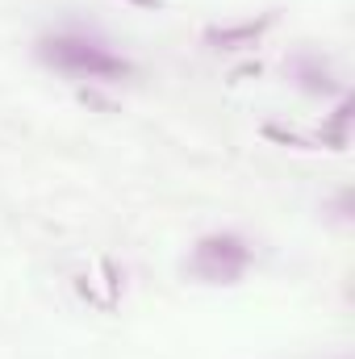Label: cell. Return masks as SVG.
I'll list each match as a JSON object with an SVG mask.
<instances>
[{"mask_svg":"<svg viewBox=\"0 0 355 359\" xmlns=\"http://www.w3.org/2000/svg\"><path fill=\"white\" fill-rule=\"evenodd\" d=\"M267 25H272V17H264V21H243V25H226V29H209L205 38L209 42H217V46H255V38L264 34Z\"/></svg>","mask_w":355,"mask_h":359,"instance_id":"obj_3","label":"cell"},{"mask_svg":"<svg viewBox=\"0 0 355 359\" xmlns=\"http://www.w3.org/2000/svg\"><path fill=\"white\" fill-rule=\"evenodd\" d=\"M38 55L51 67H59L67 76H80V80H126L134 72L130 59L113 55L109 46H100L92 38H80V34H55V38L42 42Z\"/></svg>","mask_w":355,"mask_h":359,"instance_id":"obj_1","label":"cell"},{"mask_svg":"<svg viewBox=\"0 0 355 359\" xmlns=\"http://www.w3.org/2000/svg\"><path fill=\"white\" fill-rule=\"evenodd\" d=\"M134 4H155V0H134Z\"/></svg>","mask_w":355,"mask_h":359,"instance_id":"obj_4","label":"cell"},{"mask_svg":"<svg viewBox=\"0 0 355 359\" xmlns=\"http://www.w3.org/2000/svg\"><path fill=\"white\" fill-rule=\"evenodd\" d=\"M247 264H251V247L239 234H209V238L196 243V251L188 259V268L196 271L201 280H209V284L239 280L247 271Z\"/></svg>","mask_w":355,"mask_h":359,"instance_id":"obj_2","label":"cell"}]
</instances>
